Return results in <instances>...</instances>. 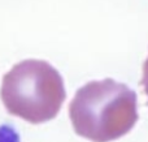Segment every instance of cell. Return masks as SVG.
I'll use <instances>...</instances> for the list:
<instances>
[{
  "label": "cell",
  "mask_w": 148,
  "mask_h": 142,
  "mask_svg": "<svg viewBox=\"0 0 148 142\" xmlns=\"http://www.w3.org/2000/svg\"><path fill=\"white\" fill-rule=\"evenodd\" d=\"M74 132L92 142H110L127 134L138 121V98L112 78L91 81L69 104Z\"/></svg>",
  "instance_id": "6da1fadb"
},
{
  "label": "cell",
  "mask_w": 148,
  "mask_h": 142,
  "mask_svg": "<svg viewBox=\"0 0 148 142\" xmlns=\"http://www.w3.org/2000/svg\"><path fill=\"white\" fill-rule=\"evenodd\" d=\"M0 97L8 114L31 124L55 119L66 98L62 77L43 60H23L3 77Z\"/></svg>",
  "instance_id": "7a4b0ae2"
},
{
  "label": "cell",
  "mask_w": 148,
  "mask_h": 142,
  "mask_svg": "<svg viewBox=\"0 0 148 142\" xmlns=\"http://www.w3.org/2000/svg\"><path fill=\"white\" fill-rule=\"evenodd\" d=\"M140 85L144 88V93L148 97V57L143 64V78L140 81Z\"/></svg>",
  "instance_id": "3957f363"
}]
</instances>
